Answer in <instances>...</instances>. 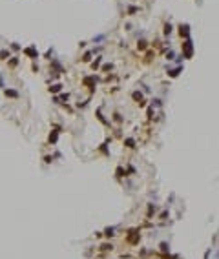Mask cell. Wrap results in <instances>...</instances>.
<instances>
[{
  "instance_id": "1",
  "label": "cell",
  "mask_w": 219,
  "mask_h": 259,
  "mask_svg": "<svg viewBox=\"0 0 219 259\" xmlns=\"http://www.w3.org/2000/svg\"><path fill=\"white\" fill-rule=\"evenodd\" d=\"M181 35H184V37H188V26H181Z\"/></svg>"
},
{
  "instance_id": "3",
  "label": "cell",
  "mask_w": 219,
  "mask_h": 259,
  "mask_svg": "<svg viewBox=\"0 0 219 259\" xmlns=\"http://www.w3.org/2000/svg\"><path fill=\"white\" fill-rule=\"evenodd\" d=\"M6 93H7L9 97H17V91H11V90H9V91H6Z\"/></svg>"
},
{
  "instance_id": "2",
  "label": "cell",
  "mask_w": 219,
  "mask_h": 259,
  "mask_svg": "<svg viewBox=\"0 0 219 259\" xmlns=\"http://www.w3.org/2000/svg\"><path fill=\"white\" fill-rule=\"evenodd\" d=\"M170 31H172V26H170V24H166V26H164V33H166V35H168V33H170Z\"/></svg>"
},
{
  "instance_id": "4",
  "label": "cell",
  "mask_w": 219,
  "mask_h": 259,
  "mask_svg": "<svg viewBox=\"0 0 219 259\" xmlns=\"http://www.w3.org/2000/svg\"><path fill=\"white\" fill-rule=\"evenodd\" d=\"M6 55L9 57V53H7V51H2V53H0V59H6Z\"/></svg>"
}]
</instances>
